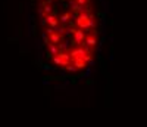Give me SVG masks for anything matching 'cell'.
Listing matches in <instances>:
<instances>
[{
    "label": "cell",
    "mask_w": 147,
    "mask_h": 127,
    "mask_svg": "<svg viewBox=\"0 0 147 127\" xmlns=\"http://www.w3.org/2000/svg\"><path fill=\"white\" fill-rule=\"evenodd\" d=\"M7 42H9L10 44H13V43H19V37H7Z\"/></svg>",
    "instance_id": "18"
},
{
    "label": "cell",
    "mask_w": 147,
    "mask_h": 127,
    "mask_svg": "<svg viewBox=\"0 0 147 127\" xmlns=\"http://www.w3.org/2000/svg\"><path fill=\"white\" fill-rule=\"evenodd\" d=\"M66 71H68V72H71V74H75L78 70H77V66H75L74 64H71V65H68V66H66Z\"/></svg>",
    "instance_id": "11"
},
{
    "label": "cell",
    "mask_w": 147,
    "mask_h": 127,
    "mask_svg": "<svg viewBox=\"0 0 147 127\" xmlns=\"http://www.w3.org/2000/svg\"><path fill=\"white\" fill-rule=\"evenodd\" d=\"M107 22H109V24H110V25H113V24H115V21H113V19H112V18H110V19H109V21H107Z\"/></svg>",
    "instance_id": "31"
},
{
    "label": "cell",
    "mask_w": 147,
    "mask_h": 127,
    "mask_svg": "<svg viewBox=\"0 0 147 127\" xmlns=\"http://www.w3.org/2000/svg\"><path fill=\"white\" fill-rule=\"evenodd\" d=\"M44 32H46V34H47V36H51V34H54V28H51V27H47V28H46V30H44Z\"/></svg>",
    "instance_id": "22"
},
{
    "label": "cell",
    "mask_w": 147,
    "mask_h": 127,
    "mask_svg": "<svg viewBox=\"0 0 147 127\" xmlns=\"http://www.w3.org/2000/svg\"><path fill=\"white\" fill-rule=\"evenodd\" d=\"M62 8L65 9V12H68V9H69V3H68V2H65V3H62Z\"/></svg>",
    "instance_id": "26"
},
{
    "label": "cell",
    "mask_w": 147,
    "mask_h": 127,
    "mask_svg": "<svg viewBox=\"0 0 147 127\" xmlns=\"http://www.w3.org/2000/svg\"><path fill=\"white\" fill-rule=\"evenodd\" d=\"M74 38H75V40H77V43L81 46L82 42L87 38V37H85V34H84V30H80V28H78V30L75 31V34H74Z\"/></svg>",
    "instance_id": "2"
},
{
    "label": "cell",
    "mask_w": 147,
    "mask_h": 127,
    "mask_svg": "<svg viewBox=\"0 0 147 127\" xmlns=\"http://www.w3.org/2000/svg\"><path fill=\"white\" fill-rule=\"evenodd\" d=\"M68 78H69L71 86H77V83H78V77H77L75 74H69V76H68Z\"/></svg>",
    "instance_id": "9"
},
{
    "label": "cell",
    "mask_w": 147,
    "mask_h": 127,
    "mask_svg": "<svg viewBox=\"0 0 147 127\" xmlns=\"http://www.w3.org/2000/svg\"><path fill=\"white\" fill-rule=\"evenodd\" d=\"M72 64L77 66V70H87V62L82 59V58H75Z\"/></svg>",
    "instance_id": "4"
},
{
    "label": "cell",
    "mask_w": 147,
    "mask_h": 127,
    "mask_svg": "<svg viewBox=\"0 0 147 127\" xmlns=\"http://www.w3.org/2000/svg\"><path fill=\"white\" fill-rule=\"evenodd\" d=\"M113 53H115V49L110 48V59H113Z\"/></svg>",
    "instance_id": "30"
},
{
    "label": "cell",
    "mask_w": 147,
    "mask_h": 127,
    "mask_svg": "<svg viewBox=\"0 0 147 127\" xmlns=\"http://www.w3.org/2000/svg\"><path fill=\"white\" fill-rule=\"evenodd\" d=\"M28 19L31 21V24H35V16H34V15H30V16H28Z\"/></svg>",
    "instance_id": "28"
},
{
    "label": "cell",
    "mask_w": 147,
    "mask_h": 127,
    "mask_svg": "<svg viewBox=\"0 0 147 127\" xmlns=\"http://www.w3.org/2000/svg\"><path fill=\"white\" fill-rule=\"evenodd\" d=\"M68 27H69V28H72V30H77V22L71 19V21L68 22Z\"/></svg>",
    "instance_id": "20"
},
{
    "label": "cell",
    "mask_w": 147,
    "mask_h": 127,
    "mask_svg": "<svg viewBox=\"0 0 147 127\" xmlns=\"http://www.w3.org/2000/svg\"><path fill=\"white\" fill-rule=\"evenodd\" d=\"M85 84H87V86H90V87H93V86L96 84V80L91 78V77H88V78L85 80Z\"/></svg>",
    "instance_id": "15"
},
{
    "label": "cell",
    "mask_w": 147,
    "mask_h": 127,
    "mask_svg": "<svg viewBox=\"0 0 147 127\" xmlns=\"http://www.w3.org/2000/svg\"><path fill=\"white\" fill-rule=\"evenodd\" d=\"M43 70H44V71H54V70H56V66H51L49 62H44V65H43Z\"/></svg>",
    "instance_id": "12"
},
{
    "label": "cell",
    "mask_w": 147,
    "mask_h": 127,
    "mask_svg": "<svg viewBox=\"0 0 147 127\" xmlns=\"http://www.w3.org/2000/svg\"><path fill=\"white\" fill-rule=\"evenodd\" d=\"M97 16L100 18V21H101V22H104V21H106V14H104V12L97 10Z\"/></svg>",
    "instance_id": "16"
},
{
    "label": "cell",
    "mask_w": 147,
    "mask_h": 127,
    "mask_svg": "<svg viewBox=\"0 0 147 127\" xmlns=\"http://www.w3.org/2000/svg\"><path fill=\"white\" fill-rule=\"evenodd\" d=\"M41 38H43V44L46 46V48H49L50 44H51V42H50V37L46 34V32L43 31V34H41Z\"/></svg>",
    "instance_id": "7"
},
{
    "label": "cell",
    "mask_w": 147,
    "mask_h": 127,
    "mask_svg": "<svg viewBox=\"0 0 147 127\" xmlns=\"http://www.w3.org/2000/svg\"><path fill=\"white\" fill-rule=\"evenodd\" d=\"M40 24H41L43 27H46V28H47V19H41V21H40Z\"/></svg>",
    "instance_id": "27"
},
{
    "label": "cell",
    "mask_w": 147,
    "mask_h": 127,
    "mask_svg": "<svg viewBox=\"0 0 147 127\" xmlns=\"http://www.w3.org/2000/svg\"><path fill=\"white\" fill-rule=\"evenodd\" d=\"M59 8H60L59 4H57V6H53V10H51L50 15H53L54 18H57V16H59ZM57 19H59V18H57Z\"/></svg>",
    "instance_id": "13"
},
{
    "label": "cell",
    "mask_w": 147,
    "mask_h": 127,
    "mask_svg": "<svg viewBox=\"0 0 147 127\" xmlns=\"http://www.w3.org/2000/svg\"><path fill=\"white\" fill-rule=\"evenodd\" d=\"M43 93H44V96L50 95V87H49V89H47V87H44V92H43Z\"/></svg>",
    "instance_id": "29"
},
{
    "label": "cell",
    "mask_w": 147,
    "mask_h": 127,
    "mask_svg": "<svg viewBox=\"0 0 147 127\" xmlns=\"http://www.w3.org/2000/svg\"><path fill=\"white\" fill-rule=\"evenodd\" d=\"M96 44H98L97 38H96L94 36H90V37H87V38H85V40L82 42L81 48H88V49H93V48H96Z\"/></svg>",
    "instance_id": "1"
},
{
    "label": "cell",
    "mask_w": 147,
    "mask_h": 127,
    "mask_svg": "<svg viewBox=\"0 0 147 127\" xmlns=\"http://www.w3.org/2000/svg\"><path fill=\"white\" fill-rule=\"evenodd\" d=\"M47 49L50 50V53H51L53 56H57V53H59V48H57L56 44H50Z\"/></svg>",
    "instance_id": "8"
},
{
    "label": "cell",
    "mask_w": 147,
    "mask_h": 127,
    "mask_svg": "<svg viewBox=\"0 0 147 127\" xmlns=\"http://www.w3.org/2000/svg\"><path fill=\"white\" fill-rule=\"evenodd\" d=\"M19 53H21V56H24V55L30 53V50H28L27 48H24V46H21V49H19Z\"/></svg>",
    "instance_id": "19"
},
{
    "label": "cell",
    "mask_w": 147,
    "mask_h": 127,
    "mask_svg": "<svg viewBox=\"0 0 147 127\" xmlns=\"http://www.w3.org/2000/svg\"><path fill=\"white\" fill-rule=\"evenodd\" d=\"M34 65H37V68L38 70H43V65H44V62H43V59H37V61H34Z\"/></svg>",
    "instance_id": "14"
},
{
    "label": "cell",
    "mask_w": 147,
    "mask_h": 127,
    "mask_svg": "<svg viewBox=\"0 0 147 127\" xmlns=\"http://www.w3.org/2000/svg\"><path fill=\"white\" fill-rule=\"evenodd\" d=\"M16 32H18V37H21V36H22V27H21V25H18V27H16Z\"/></svg>",
    "instance_id": "24"
},
{
    "label": "cell",
    "mask_w": 147,
    "mask_h": 127,
    "mask_svg": "<svg viewBox=\"0 0 147 127\" xmlns=\"http://www.w3.org/2000/svg\"><path fill=\"white\" fill-rule=\"evenodd\" d=\"M33 37H37V25L35 24H31V32H30Z\"/></svg>",
    "instance_id": "17"
},
{
    "label": "cell",
    "mask_w": 147,
    "mask_h": 127,
    "mask_svg": "<svg viewBox=\"0 0 147 127\" xmlns=\"http://www.w3.org/2000/svg\"><path fill=\"white\" fill-rule=\"evenodd\" d=\"M97 59H98V62H100V68H101L103 74H104V76H107V71H106V61L101 58V55H97Z\"/></svg>",
    "instance_id": "6"
},
{
    "label": "cell",
    "mask_w": 147,
    "mask_h": 127,
    "mask_svg": "<svg viewBox=\"0 0 147 127\" xmlns=\"http://www.w3.org/2000/svg\"><path fill=\"white\" fill-rule=\"evenodd\" d=\"M44 53H46V59H47V61H49V59H53V58H54V56H53V55L50 53V50H49L47 48H46V50H44Z\"/></svg>",
    "instance_id": "21"
},
{
    "label": "cell",
    "mask_w": 147,
    "mask_h": 127,
    "mask_svg": "<svg viewBox=\"0 0 147 127\" xmlns=\"http://www.w3.org/2000/svg\"><path fill=\"white\" fill-rule=\"evenodd\" d=\"M44 2H46L47 4H51V3H53V0H44Z\"/></svg>",
    "instance_id": "32"
},
{
    "label": "cell",
    "mask_w": 147,
    "mask_h": 127,
    "mask_svg": "<svg viewBox=\"0 0 147 127\" xmlns=\"http://www.w3.org/2000/svg\"><path fill=\"white\" fill-rule=\"evenodd\" d=\"M19 14H24V2H19Z\"/></svg>",
    "instance_id": "25"
},
{
    "label": "cell",
    "mask_w": 147,
    "mask_h": 127,
    "mask_svg": "<svg viewBox=\"0 0 147 127\" xmlns=\"http://www.w3.org/2000/svg\"><path fill=\"white\" fill-rule=\"evenodd\" d=\"M69 21H71V14H69V12H65L63 15L60 16V19H59V22H60L62 25H66Z\"/></svg>",
    "instance_id": "5"
},
{
    "label": "cell",
    "mask_w": 147,
    "mask_h": 127,
    "mask_svg": "<svg viewBox=\"0 0 147 127\" xmlns=\"http://www.w3.org/2000/svg\"><path fill=\"white\" fill-rule=\"evenodd\" d=\"M53 64H54V65H62V59H60L59 56H54V58H53Z\"/></svg>",
    "instance_id": "23"
},
{
    "label": "cell",
    "mask_w": 147,
    "mask_h": 127,
    "mask_svg": "<svg viewBox=\"0 0 147 127\" xmlns=\"http://www.w3.org/2000/svg\"><path fill=\"white\" fill-rule=\"evenodd\" d=\"M54 31L57 32L59 36H65V32H66V28H65V25H59V27H57V28H56Z\"/></svg>",
    "instance_id": "10"
},
{
    "label": "cell",
    "mask_w": 147,
    "mask_h": 127,
    "mask_svg": "<svg viewBox=\"0 0 147 127\" xmlns=\"http://www.w3.org/2000/svg\"><path fill=\"white\" fill-rule=\"evenodd\" d=\"M46 19H47V24H49V27L54 28V30H56V28L59 27V24H60V22H59V19H57V18H54L53 15H47V16H46Z\"/></svg>",
    "instance_id": "3"
}]
</instances>
